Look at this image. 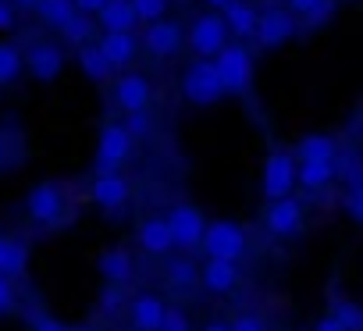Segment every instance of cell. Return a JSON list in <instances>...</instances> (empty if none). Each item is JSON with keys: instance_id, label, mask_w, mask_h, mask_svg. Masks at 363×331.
Here are the masks:
<instances>
[{"instance_id": "cell-41", "label": "cell", "mask_w": 363, "mask_h": 331, "mask_svg": "<svg viewBox=\"0 0 363 331\" xmlns=\"http://www.w3.org/2000/svg\"><path fill=\"white\" fill-rule=\"evenodd\" d=\"M232 331H267V327H264V320H260V317L242 313V317H235V320H232Z\"/></svg>"}, {"instance_id": "cell-14", "label": "cell", "mask_w": 363, "mask_h": 331, "mask_svg": "<svg viewBox=\"0 0 363 331\" xmlns=\"http://www.w3.org/2000/svg\"><path fill=\"white\" fill-rule=\"evenodd\" d=\"M264 225H267V232H271V235H278V239L296 235V232L303 228V203H299V200H292V196H285V200L271 203V207H267V214H264Z\"/></svg>"}, {"instance_id": "cell-36", "label": "cell", "mask_w": 363, "mask_h": 331, "mask_svg": "<svg viewBox=\"0 0 363 331\" xmlns=\"http://www.w3.org/2000/svg\"><path fill=\"white\" fill-rule=\"evenodd\" d=\"M160 331H193V324H189L186 310H178V306H167V313H164V324H160Z\"/></svg>"}, {"instance_id": "cell-35", "label": "cell", "mask_w": 363, "mask_h": 331, "mask_svg": "<svg viewBox=\"0 0 363 331\" xmlns=\"http://www.w3.org/2000/svg\"><path fill=\"white\" fill-rule=\"evenodd\" d=\"M15 306H18V292H15V281L0 274V317L15 313Z\"/></svg>"}, {"instance_id": "cell-3", "label": "cell", "mask_w": 363, "mask_h": 331, "mask_svg": "<svg viewBox=\"0 0 363 331\" xmlns=\"http://www.w3.org/2000/svg\"><path fill=\"white\" fill-rule=\"evenodd\" d=\"M299 186V160L296 153L289 150H274L267 160H264V196L271 203L292 196V189Z\"/></svg>"}, {"instance_id": "cell-38", "label": "cell", "mask_w": 363, "mask_h": 331, "mask_svg": "<svg viewBox=\"0 0 363 331\" xmlns=\"http://www.w3.org/2000/svg\"><path fill=\"white\" fill-rule=\"evenodd\" d=\"M320 4H324V0H285V8H289L296 18H310Z\"/></svg>"}, {"instance_id": "cell-42", "label": "cell", "mask_w": 363, "mask_h": 331, "mask_svg": "<svg viewBox=\"0 0 363 331\" xmlns=\"http://www.w3.org/2000/svg\"><path fill=\"white\" fill-rule=\"evenodd\" d=\"M33 331H75V327H68V324L57 320V317H36V320H33Z\"/></svg>"}, {"instance_id": "cell-25", "label": "cell", "mask_w": 363, "mask_h": 331, "mask_svg": "<svg viewBox=\"0 0 363 331\" xmlns=\"http://www.w3.org/2000/svg\"><path fill=\"white\" fill-rule=\"evenodd\" d=\"M75 15H79L75 0H40V8H36V18H40L47 29H57V33H61Z\"/></svg>"}, {"instance_id": "cell-18", "label": "cell", "mask_w": 363, "mask_h": 331, "mask_svg": "<svg viewBox=\"0 0 363 331\" xmlns=\"http://www.w3.org/2000/svg\"><path fill=\"white\" fill-rule=\"evenodd\" d=\"M139 43L143 40L135 33H104L96 40V47L104 50V57L111 61V68H128L135 61V54H139Z\"/></svg>"}, {"instance_id": "cell-27", "label": "cell", "mask_w": 363, "mask_h": 331, "mask_svg": "<svg viewBox=\"0 0 363 331\" xmlns=\"http://www.w3.org/2000/svg\"><path fill=\"white\" fill-rule=\"evenodd\" d=\"M75 61H79V68H82V75L86 79H93V82H104V79H111V61L104 57V50L96 47V43H89V47H82L79 54H75Z\"/></svg>"}, {"instance_id": "cell-32", "label": "cell", "mask_w": 363, "mask_h": 331, "mask_svg": "<svg viewBox=\"0 0 363 331\" xmlns=\"http://www.w3.org/2000/svg\"><path fill=\"white\" fill-rule=\"evenodd\" d=\"M331 313H335L349 331H363V310H359L356 303H349V299H335V303H331Z\"/></svg>"}, {"instance_id": "cell-9", "label": "cell", "mask_w": 363, "mask_h": 331, "mask_svg": "<svg viewBox=\"0 0 363 331\" xmlns=\"http://www.w3.org/2000/svg\"><path fill=\"white\" fill-rule=\"evenodd\" d=\"M296 15L289 11V8H281V4H267V8H260V26H257V43L264 47V50H278V47H285L292 36H296Z\"/></svg>"}, {"instance_id": "cell-48", "label": "cell", "mask_w": 363, "mask_h": 331, "mask_svg": "<svg viewBox=\"0 0 363 331\" xmlns=\"http://www.w3.org/2000/svg\"><path fill=\"white\" fill-rule=\"evenodd\" d=\"M4 160H8V139L0 135V168H4Z\"/></svg>"}, {"instance_id": "cell-39", "label": "cell", "mask_w": 363, "mask_h": 331, "mask_svg": "<svg viewBox=\"0 0 363 331\" xmlns=\"http://www.w3.org/2000/svg\"><path fill=\"white\" fill-rule=\"evenodd\" d=\"M15 22H18V8L11 4V0H0V33L15 29Z\"/></svg>"}, {"instance_id": "cell-16", "label": "cell", "mask_w": 363, "mask_h": 331, "mask_svg": "<svg viewBox=\"0 0 363 331\" xmlns=\"http://www.w3.org/2000/svg\"><path fill=\"white\" fill-rule=\"evenodd\" d=\"M135 239H139V249H143L146 257H167V253L174 249V235H171L167 218H146V221L139 225Z\"/></svg>"}, {"instance_id": "cell-30", "label": "cell", "mask_w": 363, "mask_h": 331, "mask_svg": "<svg viewBox=\"0 0 363 331\" xmlns=\"http://www.w3.org/2000/svg\"><path fill=\"white\" fill-rule=\"evenodd\" d=\"M96 310H100L104 317H118V313L125 310V292H121V285H104L100 296H96Z\"/></svg>"}, {"instance_id": "cell-4", "label": "cell", "mask_w": 363, "mask_h": 331, "mask_svg": "<svg viewBox=\"0 0 363 331\" xmlns=\"http://www.w3.org/2000/svg\"><path fill=\"white\" fill-rule=\"evenodd\" d=\"M214 64H218V75L225 82V93H235V96L250 93V86H253V57H250L246 43H239V40L228 43L214 57Z\"/></svg>"}, {"instance_id": "cell-28", "label": "cell", "mask_w": 363, "mask_h": 331, "mask_svg": "<svg viewBox=\"0 0 363 331\" xmlns=\"http://www.w3.org/2000/svg\"><path fill=\"white\" fill-rule=\"evenodd\" d=\"M93 33H96V18H89V15H75V18L61 29V40H65L68 47L82 50V47L93 43Z\"/></svg>"}, {"instance_id": "cell-44", "label": "cell", "mask_w": 363, "mask_h": 331, "mask_svg": "<svg viewBox=\"0 0 363 331\" xmlns=\"http://www.w3.org/2000/svg\"><path fill=\"white\" fill-rule=\"evenodd\" d=\"M313 331H349V327H345L335 313H328V317H320V320L313 324Z\"/></svg>"}, {"instance_id": "cell-5", "label": "cell", "mask_w": 363, "mask_h": 331, "mask_svg": "<svg viewBox=\"0 0 363 331\" xmlns=\"http://www.w3.org/2000/svg\"><path fill=\"white\" fill-rule=\"evenodd\" d=\"M167 225H171V235H174V246H178V249H186V253L203 249V235H207V225H211V221L203 218L200 207H193V203L171 207Z\"/></svg>"}, {"instance_id": "cell-46", "label": "cell", "mask_w": 363, "mask_h": 331, "mask_svg": "<svg viewBox=\"0 0 363 331\" xmlns=\"http://www.w3.org/2000/svg\"><path fill=\"white\" fill-rule=\"evenodd\" d=\"M203 331H232V324H225V320H211V324H203Z\"/></svg>"}, {"instance_id": "cell-1", "label": "cell", "mask_w": 363, "mask_h": 331, "mask_svg": "<svg viewBox=\"0 0 363 331\" xmlns=\"http://www.w3.org/2000/svg\"><path fill=\"white\" fill-rule=\"evenodd\" d=\"M182 96H186L193 107H214L225 96V82L218 75V64L196 57L186 68V75H182Z\"/></svg>"}, {"instance_id": "cell-22", "label": "cell", "mask_w": 363, "mask_h": 331, "mask_svg": "<svg viewBox=\"0 0 363 331\" xmlns=\"http://www.w3.org/2000/svg\"><path fill=\"white\" fill-rule=\"evenodd\" d=\"M29 267V246L22 239H8V235H0V274L4 278H22Z\"/></svg>"}, {"instance_id": "cell-33", "label": "cell", "mask_w": 363, "mask_h": 331, "mask_svg": "<svg viewBox=\"0 0 363 331\" xmlns=\"http://www.w3.org/2000/svg\"><path fill=\"white\" fill-rule=\"evenodd\" d=\"M132 8H135L139 22L153 26V22H160L167 15V0H132Z\"/></svg>"}, {"instance_id": "cell-49", "label": "cell", "mask_w": 363, "mask_h": 331, "mask_svg": "<svg viewBox=\"0 0 363 331\" xmlns=\"http://www.w3.org/2000/svg\"><path fill=\"white\" fill-rule=\"evenodd\" d=\"M75 331H96V327H75Z\"/></svg>"}, {"instance_id": "cell-47", "label": "cell", "mask_w": 363, "mask_h": 331, "mask_svg": "<svg viewBox=\"0 0 363 331\" xmlns=\"http://www.w3.org/2000/svg\"><path fill=\"white\" fill-rule=\"evenodd\" d=\"M203 4H207V8H214V11H225V8L232 4V0H203Z\"/></svg>"}, {"instance_id": "cell-19", "label": "cell", "mask_w": 363, "mask_h": 331, "mask_svg": "<svg viewBox=\"0 0 363 331\" xmlns=\"http://www.w3.org/2000/svg\"><path fill=\"white\" fill-rule=\"evenodd\" d=\"M96 267H100V274H104L107 285H128L132 274H135V260H132L128 249H104L100 260H96Z\"/></svg>"}, {"instance_id": "cell-6", "label": "cell", "mask_w": 363, "mask_h": 331, "mask_svg": "<svg viewBox=\"0 0 363 331\" xmlns=\"http://www.w3.org/2000/svg\"><path fill=\"white\" fill-rule=\"evenodd\" d=\"M132 135L121 121H107L100 128V139H96V175H107V172H118L121 164L128 160L132 153Z\"/></svg>"}, {"instance_id": "cell-31", "label": "cell", "mask_w": 363, "mask_h": 331, "mask_svg": "<svg viewBox=\"0 0 363 331\" xmlns=\"http://www.w3.org/2000/svg\"><path fill=\"white\" fill-rule=\"evenodd\" d=\"M338 179H345L349 189L363 186V164L356 153H338Z\"/></svg>"}, {"instance_id": "cell-43", "label": "cell", "mask_w": 363, "mask_h": 331, "mask_svg": "<svg viewBox=\"0 0 363 331\" xmlns=\"http://www.w3.org/2000/svg\"><path fill=\"white\" fill-rule=\"evenodd\" d=\"M75 8H79V15H89V18H96V15L107 8V0H75Z\"/></svg>"}, {"instance_id": "cell-23", "label": "cell", "mask_w": 363, "mask_h": 331, "mask_svg": "<svg viewBox=\"0 0 363 331\" xmlns=\"http://www.w3.org/2000/svg\"><path fill=\"white\" fill-rule=\"evenodd\" d=\"M338 175V160H303L299 164V186L306 193H320L324 186H331Z\"/></svg>"}, {"instance_id": "cell-7", "label": "cell", "mask_w": 363, "mask_h": 331, "mask_svg": "<svg viewBox=\"0 0 363 331\" xmlns=\"http://www.w3.org/2000/svg\"><path fill=\"white\" fill-rule=\"evenodd\" d=\"M65 211H68V200H65V189H61L57 182H40V186L29 189L26 214H29L33 225L50 228V225H57V221L65 218Z\"/></svg>"}, {"instance_id": "cell-29", "label": "cell", "mask_w": 363, "mask_h": 331, "mask_svg": "<svg viewBox=\"0 0 363 331\" xmlns=\"http://www.w3.org/2000/svg\"><path fill=\"white\" fill-rule=\"evenodd\" d=\"M22 72H26V54L15 43H0V86L18 82Z\"/></svg>"}, {"instance_id": "cell-26", "label": "cell", "mask_w": 363, "mask_h": 331, "mask_svg": "<svg viewBox=\"0 0 363 331\" xmlns=\"http://www.w3.org/2000/svg\"><path fill=\"white\" fill-rule=\"evenodd\" d=\"M167 288H174V292H189V288H196V281H200V267L189 260V257H178V260H167Z\"/></svg>"}, {"instance_id": "cell-8", "label": "cell", "mask_w": 363, "mask_h": 331, "mask_svg": "<svg viewBox=\"0 0 363 331\" xmlns=\"http://www.w3.org/2000/svg\"><path fill=\"white\" fill-rule=\"evenodd\" d=\"M203 253H207V260L239 264V257L246 253V232L235 221H211L207 235H203Z\"/></svg>"}, {"instance_id": "cell-20", "label": "cell", "mask_w": 363, "mask_h": 331, "mask_svg": "<svg viewBox=\"0 0 363 331\" xmlns=\"http://www.w3.org/2000/svg\"><path fill=\"white\" fill-rule=\"evenodd\" d=\"M200 281H203L207 292L225 296V292H232L239 285V264H232V260H207L200 267Z\"/></svg>"}, {"instance_id": "cell-13", "label": "cell", "mask_w": 363, "mask_h": 331, "mask_svg": "<svg viewBox=\"0 0 363 331\" xmlns=\"http://www.w3.org/2000/svg\"><path fill=\"white\" fill-rule=\"evenodd\" d=\"M89 200H93L100 211H107V214L121 211V207L128 203V182H125V175H118V172L96 175L93 186H89Z\"/></svg>"}, {"instance_id": "cell-12", "label": "cell", "mask_w": 363, "mask_h": 331, "mask_svg": "<svg viewBox=\"0 0 363 331\" xmlns=\"http://www.w3.org/2000/svg\"><path fill=\"white\" fill-rule=\"evenodd\" d=\"M143 50H146L150 57H174V54L182 50V29H178V22L160 18V22L146 26V33H143Z\"/></svg>"}, {"instance_id": "cell-21", "label": "cell", "mask_w": 363, "mask_h": 331, "mask_svg": "<svg viewBox=\"0 0 363 331\" xmlns=\"http://www.w3.org/2000/svg\"><path fill=\"white\" fill-rule=\"evenodd\" d=\"M104 33H132L139 26V15L132 8V0H107V8L96 15Z\"/></svg>"}, {"instance_id": "cell-24", "label": "cell", "mask_w": 363, "mask_h": 331, "mask_svg": "<svg viewBox=\"0 0 363 331\" xmlns=\"http://www.w3.org/2000/svg\"><path fill=\"white\" fill-rule=\"evenodd\" d=\"M338 142L331 139V135H303L299 142H296V160L303 164V160H338Z\"/></svg>"}, {"instance_id": "cell-17", "label": "cell", "mask_w": 363, "mask_h": 331, "mask_svg": "<svg viewBox=\"0 0 363 331\" xmlns=\"http://www.w3.org/2000/svg\"><path fill=\"white\" fill-rule=\"evenodd\" d=\"M228 33L242 43V40H257V26H260V8L250 4V0H232V4L221 11Z\"/></svg>"}, {"instance_id": "cell-15", "label": "cell", "mask_w": 363, "mask_h": 331, "mask_svg": "<svg viewBox=\"0 0 363 331\" xmlns=\"http://www.w3.org/2000/svg\"><path fill=\"white\" fill-rule=\"evenodd\" d=\"M164 313H167V306L153 292H139V296L128 299V320H132L135 331H160Z\"/></svg>"}, {"instance_id": "cell-11", "label": "cell", "mask_w": 363, "mask_h": 331, "mask_svg": "<svg viewBox=\"0 0 363 331\" xmlns=\"http://www.w3.org/2000/svg\"><path fill=\"white\" fill-rule=\"evenodd\" d=\"M150 96H153V86H150V79L139 75V72H125V75L114 82V103H118L125 114L146 111V107H150Z\"/></svg>"}, {"instance_id": "cell-40", "label": "cell", "mask_w": 363, "mask_h": 331, "mask_svg": "<svg viewBox=\"0 0 363 331\" xmlns=\"http://www.w3.org/2000/svg\"><path fill=\"white\" fill-rule=\"evenodd\" d=\"M345 207H349V214L356 221H363V186H356V189L345 193Z\"/></svg>"}, {"instance_id": "cell-10", "label": "cell", "mask_w": 363, "mask_h": 331, "mask_svg": "<svg viewBox=\"0 0 363 331\" xmlns=\"http://www.w3.org/2000/svg\"><path fill=\"white\" fill-rule=\"evenodd\" d=\"M26 72L36 79V82H54L61 79L65 72V50L54 43V40H40L26 50Z\"/></svg>"}, {"instance_id": "cell-34", "label": "cell", "mask_w": 363, "mask_h": 331, "mask_svg": "<svg viewBox=\"0 0 363 331\" xmlns=\"http://www.w3.org/2000/svg\"><path fill=\"white\" fill-rule=\"evenodd\" d=\"M121 125L128 128V135H132V139H146V135L153 132V121H150V114H146V111L125 114V121H121Z\"/></svg>"}, {"instance_id": "cell-37", "label": "cell", "mask_w": 363, "mask_h": 331, "mask_svg": "<svg viewBox=\"0 0 363 331\" xmlns=\"http://www.w3.org/2000/svg\"><path fill=\"white\" fill-rule=\"evenodd\" d=\"M335 11H338V0H324V4H320L310 18H303V26H306V29H320V26H328V22H331V15H335Z\"/></svg>"}, {"instance_id": "cell-45", "label": "cell", "mask_w": 363, "mask_h": 331, "mask_svg": "<svg viewBox=\"0 0 363 331\" xmlns=\"http://www.w3.org/2000/svg\"><path fill=\"white\" fill-rule=\"evenodd\" d=\"M11 4H15L18 11H33V15H36V8H40V0H11Z\"/></svg>"}, {"instance_id": "cell-2", "label": "cell", "mask_w": 363, "mask_h": 331, "mask_svg": "<svg viewBox=\"0 0 363 331\" xmlns=\"http://www.w3.org/2000/svg\"><path fill=\"white\" fill-rule=\"evenodd\" d=\"M228 36H232V33H228V26H225V15H218V11H203V15H196L193 26H189V47H193V54L203 57V61H214V57L232 43Z\"/></svg>"}]
</instances>
